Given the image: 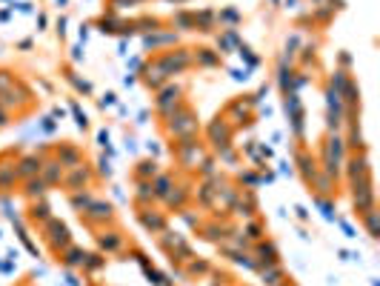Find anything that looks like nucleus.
<instances>
[{"label": "nucleus", "instance_id": "obj_1", "mask_svg": "<svg viewBox=\"0 0 380 286\" xmlns=\"http://www.w3.org/2000/svg\"><path fill=\"white\" fill-rule=\"evenodd\" d=\"M177 98H180V89H177V86H169V89L158 98V109L160 112H169L172 103H177Z\"/></svg>", "mask_w": 380, "mask_h": 286}, {"label": "nucleus", "instance_id": "obj_2", "mask_svg": "<svg viewBox=\"0 0 380 286\" xmlns=\"http://www.w3.org/2000/svg\"><path fill=\"white\" fill-rule=\"evenodd\" d=\"M177 35L175 32H158V35H149V37H143V46L149 49V46H163V43H175Z\"/></svg>", "mask_w": 380, "mask_h": 286}, {"label": "nucleus", "instance_id": "obj_3", "mask_svg": "<svg viewBox=\"0 0 380 286\" xmlns=\"http://www.w3.org/2000/svg\"><path fill=\"white\" fill-rule=\"evenodd\" d=\"M86 212H89V221H109V218H112V206L109 203H92Z\"/></svg>", "mask_w": 380, "mask_h": 286}, {"label": "nucleus", "instance_id": "obj_4", "mask_svg": "<svg viewBox=\"0 0 380 286\" xmlns=\"http://www.w3.org/2000/svg\"><path fill=\"white\" fill-rule=\"evenodd\" d=\"M40 169H43V163L37 161V158H23V161H20V175H23V178H35Z\"/></svg>", "mask_w": 380, "mask_h": 286}, {"label": "nucleus", "instance_id": "obj_5", "mask_svg": "<svg viewBox=\"0 0 380 286\" xmlns=\"http://www.w3.org/2000/svg\"><path fill=\"white\" fill-rule=\"evenodd\" d=\"M40 172L46 175V183H57V180H60V163L49 161V163H43V169Z\"/></svg>", "mask_w": 380, "mask_h": 286}, {"label": "nucleus", "instance_id": "obj_6", "mask_svg": "<svg viewBox=\"0 0 380 286\" xmlns=\"http://www.w3.org/2000/svg\"><path fill=\"white\" fill-rule=\"evenodd\" d=\"M86 180H89V172H86V169H80V166H74V172L69 175V180H66V183H69L71 189H78L80 183H86Z\"/></svg>", "mask_w": 380, "mask_h": 286}, {"label": "nucleus", "instance_id": "obj_7", "mask_svg": "<svg viewBox=\"0 0 380 286\" xmlns=\"http://www.w3.org/2000/svg\"><path fill=\"white\" fill-rule=\"evenodd\" d=\"M137 166H140V169H137L140 178H155V175H158V163L155 161H143V163H137Z\"/></svg>", "mask_w": 380, "mask_h": 286}, {"label": "nucleus", "instance_id": "obj_8", "mask_svg": "<svg viewBox=\"0 0 380 286\" xmlns=\"http://www.w3.org/2000/svg\"><path fill=\"white\" fill-rule=\"evenodd\" d=\"M71 206H74V209H83V212H86L89 206H92V197H89V195H80V192H78V195H71Z\"/></svg>", "mask_w": 380, "mask_h": 286}, {"label": "nucleus", "instance_id": "obj_9", "mask_svg": "<svg viewBox=\"0 0 380 286\" xmlns=\"http://www.w3.org/2000/svg\"><path fill=\"white\" fill-rule=\"evenodd\" d=\"M46 192V180H29V186H26V195H43Z\"/></svg>", "mask_w": 380, "mask_h": 286}, {"label": "nucleus", "instance_id": "obj_10", "mask_svg": "<svg viewBox=\"0 0 380 286\" xmlns=\"http://www.w3.org/2000/svg\"><path fill=\"white\" fill-rule=\"evenodd\" d=\"M197 60L203 63V66H214V63H217V54H212L209 49H197Z\"/></svg>", "mask_w": 380, "mask_h": 286}, {"label": "nucleus", "instance_id": "obj_11", "mask_svg": "<svg viewBox=\"0 0 380 286\" xmlns=\"http://www.w3.org/2000/svg\"><path fill=\"white\" fill-rule=\"evenodd\" d=\"M66 263H69V266H80V263H86V255H83L80 249H71L69 258H66Z\"/></svg>", "mask_w": 380, "mask_h": 286}, {"label": "nucleus", "instance_id": "obj_12", "mask_svg": "<svg viewBox=\"0 0 380 286\" xmlns=\"http://www.w3.org/2000/svg\"><path fill=\"white\" fill-rule=\"evenodd\" d=\"M366 226H369V235H371V238H377V214L371 212V209L366 212Z\"/></svg>", "mask_w": 380, "mask_h": 286}, {"label": "nucleus", "instance_id": "obj_13", "mask_svg": "<svg viewBox=\"0 0 380 286\" xmlns=\"http://www.w3.org/2000/svg\"><path fill=\"white\" fill-rule=\"evenodd\" d=\"M71 112H74V123H78L80 129H86V126H89V120H86V115L80 112V106H78V103H71Z\"/></svg>", "mask_w": 380, "mask_h": 286}, {"label": "nucleus", "instance_id": "obj_14", "mask_svg": "<svg viewBox=\"0 0 380 286\" xmlns=\"http://www.w3.org/2000/svg\"><path fill=\"white\" fill-rule=\"evenodd\" d=\"M60 161L71 166V163H78V152H74V149H63V152H60ZM63 163H60V166H63Z\"/></svg>", "mask_w": 380, "mask_h": 286}, {"label": "nucleus", "instance_id": "obj_15", "mask_svg": "<svg viewBox=\"0 0 380 286\" xmlns=\"http://www.w3.org/2000/svg\"><path fill=\"white\" fill-rule=\"evenodd\" d=\"M220 20H223V23H232V26H235V23L240 20V15H238L235 9H226V12L220 15Z\"/></svg>", "mask_w": 380, "mask_h": 286}, {"label": "nucleus", "instance_id": "obj_16", "mask_svg": "<svg viewBox=\"0 0 380 286\" xmlns=\"http://www.w3.org/2000/svg\"><path fill=\"white\" fill-rule=\"evenodd\" d=\"M117 243H120V238H115V232H112V238H100L103 249H117Z\"/></svg>", "mask_w": 380, "mask_h": 286}, {"label": "nucleus", "instance_id": "obj_17", "mask_svg": "<svg viewBox=\"0 0 380 286\" xmlns=\"http://www.w3.org/2000/svg\"><path fill=\"white\" fill-rule=\"evenodd\" d=\"M98 166H100V175H106V178L112 175V166H109V161H106V158H100V163H98Z\"/></svg>", "mask_w": 380, "mask_h": 286}, {"label": "nucleus", "instance_id": "obj_18", "mask_svg": "<svg viewBox=\"0 0 380 286\" xmlns=\"http://www.w3.org/2000/svg\"><path fill=\"white\" fill-rule=\"evenodd\" d=\"M232 78H235V81H246V78H249V72H240V69H232Z\"/></svg>", "mask_w": 380, "mask_h": 286}, {"label": "nucleus", "instance_id": "obj_19", "mask_svg": "<svg viewBox=\"0 0 380 286\" xmlns=\"http://www.w3.org/2000/svg\"><path fill=\"white\" fill-rule=\"evenodd\" d=\"M112 103H115V95H112V92H109V95H106V98H103V100H100V106H103V109H106V106H112Z\"/></svg>", "mask_w": 380, "mask_h": 286}, {"label": "nucleus", "instance_id": "obj_20", "mask_svg": "<svg viewBox=\"0 0 380 286\" xmlns=\"http://www.w3.org/2000/svg\"><path fill=\"white\" fill-rule=\"evenodd\" d=\"M43 129H46V132H52V129H54V120H52V117H43Z\"/></svg>", "mask_w": 380, "mask_h": 286}, {"label": "nucleus", "instance_id": "obj_21", "mask_svg": "<svg viewBox=\"0 0 380 286\" xmlns=\"http://www.w3.org/2000/svg\"><path fill=\"white\" fill-rule=\"evenodd\" d=\"M15 6H18L20 12H32V3H15ZM15 6H12V9H15Z\"/></svg>", "mask_w": 380, "mask_h": 286}, {"label": "nucleus", "instance_id": "obj_22", "mask_svg": "<svg viewBox=\"0 0 380 286\" xmlns=\"http://www.w3.org/2000/svg\"><path fill=\"white\" fill-rule=\"evenodd\" d=\"M3 123H6V115H3V112H0V126H3Z\"/></svg>", "mask_w": 380, "mask_h": 286}]
</instances>
